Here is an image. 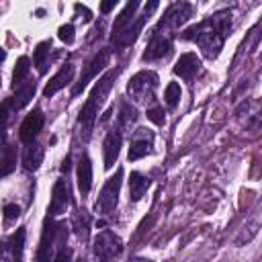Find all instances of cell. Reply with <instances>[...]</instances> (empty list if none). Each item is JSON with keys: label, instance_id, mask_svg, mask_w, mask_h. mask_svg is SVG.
Returning a JSON list of instances; mask_svg holds the SVG:
<instances>
[{"label": "cell", "instance_id": "obj_12", "mask_svg": "<svg viewBox=\"0 0 262 262\" xmlns=\"http://www.w3.org/2000/svg\"><path fill=\"white\" fill-rule=\"evenodd\" d=\"M90 186H92V162L88 156H82L78 164V188L82 194H88Z\"/></svg>", "mask_w": 262, "mask_h": 262}, {"label": "cell", "instance_id": "obj_29", "mask_svg": "<svg viewBox=\"0 0 262 262\" xmlns=\"http://www.w3.org/2000/svg\"><path fill=\"white\" fill-rule=\"evenodd\" d=\"M18 215H20V209L16 205H6L4 207V217L6 219H16Z\"/></svg>", "mask_w": 262, "mask_h": 262}, {"label": "cell", "instance_id": "obj_28", "mask_svg": "<svg viewBox=\"0 0 262 262\" xmlns=\"http://www.w3.org/2000/svg\"><path fill=\"white\" fill-rule=\"evenodd\" d=\"M135 119V111L133 108H129V104H123V108H121V117H119V121L125 125V123H129V121H133Z\"/></svg>", "mask_w": 262, "mask_h": 262}, {"label": "cell", "instance_id": "obj_13", "mask_svg": "<svg viewBox=\"0 0 262 262\" xmlns=\"http://www.w3.org/2000/svg\"><path fill=\"white\" fill-rule=\"evenodd\" d=\"M190 16V4H174V6H170L168 8V12H166V16L162 18V23L160 25H164V23H172L174 27H178V25H182V23H186V18Z\"/></svg>", "mask_w": 262, "mask_h": 262}, {"label": "cell", "instance_id": "obj_1", "mask_svg": "<svg viewBox=\"0 0 262 262\" xmlns=\"http://www.w3.org/2000/svg\"><path fill=\"white\" fill-rule=\"evenodd\" d=\"M115 78H117V70L106 72V74L94 84V88H92V92H90L86 104L82 106V111H80V125H82V129H84V137L90 135V129H92V125H94V121H96V115H98V108H100V104L104 102V96L108 94V90H111Z\"/></svg>", "mask_w": 262, "mask_h": 262}, {"label": "cell", "instance_id": "obj_15", "mask_svg": "<svg viewBox=\"0 0 262 262\" xmlns=\"http://www.w3.org/2000/svg\"><path fill=\"white\" fill-rule=\"evenodd\" d=\"M149 186V180L143 178L139 172H133L131 178H129V199L131 201H139L143 196V192L147 190Z\"/></svg>", "mask_w": 262, "mask_h": 262}, {"label": "cell", "instance_id": "obj_20", "mask_svg": "<svg viewBox=\"0 0 262 262\" xmlns=\"http://www.w3.org/2000/svg\"><path fill=\"white\" fill-rule=\"evenodd\" d=\"M31 61H29V57H18V61H16V68H14V72H12V84H14V88L16 86H20V82H23V78L29 74V66Z\"/></svg>", "mask_w": 262, "mask_h": 262}, {"label": "cell", "instance_id": "obj_14", "mask_svg": "<svg viewBox=\"0 0 262 262\" xmlns=\"http://www.w3.org/2000/svg\"><path fill=\"white\" fill-rule=\"evenodd\" d=\"M170 51V39H164L162 35H156L151 43L147 45V51L143 53V59H158L164 57Z\"/></svg>", "mask_w": 262, "mask_h": 262}, {"label": "cell", "instance_id": "obj_16", "mask_svg": "<svg viewBox=\"0 0 262 262\" xmlns=\"http://www.w3.org/2000/svg\"><path fill=\"white\" fill-rule=\"evenodd\" d=\"M41 162H43V147H39V145H31V147L27 149L25 158H23L25 168H27V170H37Z\"/></svg>", "mask_w": 262, "mask_h": 262}, {"label": "cell", "instance_id": "obj_6", "mask_svg": "<svg viewBox=\"0 0 262 262\" xmlns=\"http://www.w3.org/2000/svg\"><path fill=\"white\" fill-rule=\"evenodd\" d=\"M199 68H201V59L196 57V53H182L174 66V74L184 80H192Z\"/></svg>", "mask_w": 262, "mask_h": 262}, {"label": "cell", "instance_id": "obj_23", "mask_svg": "<svg viewBox=\"0 0 262 262\" xmlns=\"http://www.w3.org/2000/svg\"><path fill=\"white\" fill-rule=\"evenodd\" d=\"M180 86L176 84V82H170L168 86H166V92H164V98H166V102L170 104V106H174L178 100H180Z\"/></svg>", "mask_w": 262, "mask_h": 262}, {"label": "cell", "instance_id": "obj_26", "mask_svg": "<svg viewBox=\"0 0 262 262\" xmlns=\"http://www.w3.org/2000/svg\"><path fill=\"white\" fill-rule=\"evenodd\" d=\"M57 35H59V39L63 41V43H74V27L72 25H61L59 27V31H57Z\"/></svg>", "mask_w": 262, "mask_h": 262}, {"label": "cell", "instance_id": "obj_25", "mask_svg": "<svg viewBox=\"0 0 262 262\" xmlns=\"http://www.w3.org/2000/svg\"><path fill=\"white\" fill-rule=\"evenodd\" d=\"M23 239H25V231L23 229H18L16 231V235H14V262H23L20 260V256H23Z\"/></svg>", "mask_w": 262, "mask_h": 262}, {"label": "cell", "instance_id": "obj_21", "mask_svg": "<svg viewBox=\"0 0 262 262\" xmlns=\"http://www.w3.org/2000/svg\"><path fill=\"white\" fill-rule=\"evenodd\" d=\"M49 49H51V41H41V43L35 47L33 59H35V66L39 68V72H45V55L49 53Z\"/></svg>", "mask_w": 262, "mask_h": 262}, {"label": "cell", "instance_id": "obj_7", "mask_svg": "<svg viewBox=\"0 0 262 262\" xmlns=\"http://www.w3.org/2000/svg\"><path fill=\"white\" fill-rule=\"evenodd\" d=\"M41 127H43V115H41V111H33L31 115L25 117L18 135H20V139H23L25 143H31V141L39 135Z\"/></svg>", "mask_w": 262, "mask_h": 262}, {"label": "cell", "instance_id": "obj_33", "mask_svg": "<svg viewBox=\"0 0 262 262\" xmlns=\"http://www.w3.org/2000/svg\"><path fill=\"white\" fill-rule=\"evenodd\" d=\"M4 57H6V51H4V49H2V47H0V61H2V59H4Z\"/></svg>", "mask_w": 262, "mask_h": 262}, {"label": "cell", "instance_id": "obj_10", "mask_svg": "<svg viewBox=\"0 0 262 262\" xmlns=\"http://www.w3.org/2000/svg\"><path fill=\"white\" fill-rule=\"evenodd\" d=\"M121 143H123V137L119 131H111L106 135V139H104V168H113V164L119 158Z\"/></svg>", "mask_w": 262, "mask_h": 262}, {"label": "cell", "instance_id": "obj_27", "mask_svg": "<svg viewBox=\"0 0 262 262\" xmlns=\"http://www.w3.org/2000/svg\"><path fill=\"white\" fill-rule=\"evenodd\" d=\"M147 119H149L151 123H156V125H162V123H164V111H162L160 106H154V108L147 111Z\"/></svg>", "mask_w": 262, "mask_h": 262}, {"label": "cell", "instance_id": "obj_11", "mask_svg": "<svg viewBox=\"0 0 262 262\" xmlns=\"http://www.w3.org/2000/svg\"><path fill=\"white\" fill-rule=\"evenodd\" d=\"M53 235H55L53 223L47 219V221H45V227H43V235H41V242H39L37 262H49V258H51V250H53Z\"/></svg>", "mask_w": 262, "mask_h": 262}, {"label": "cell", "instance_id": "obj_3", "mask_svg": "<svg viewBox=\"0 0 262 262\" xmlns=\"http://www.w3.org/2000/svg\"><path fill=\"white\" fill-rule=\"evenodd\" d=\"M123 250V242L113 231H102L94 239V252L102 262H111L115 256H119Z\"/></svg>", "mask_w": 262, "mask_h": 262}, {"label": "cell", "instance_id": "obj_31", "mask_svg": "<svg viewBox=\"0 0 262 262\" xmlns=\"http://www.w3.org/2000/svg\"><path fill=\"white\" fill-rule=\"evenodd\" d=\"M115 4H117V0L102 2V4H100V12H108V10H113V8H115Z\"/></svg>", "mask_w": 262, "mask_h": 262}, {"label": "cell", "instance_id": "obj_8", "mask_svg": "<svg viewBox=\"0 0 262 262\" xmlns=\"http://www.w3.org/2000/svg\"><path fill=\"white\" fill-rule=\"evenodd\" d=\"M68 205H70V186H68L66 180H57V184L53 186L49 213H51V215H59V213L66 211Z\"/></svg>", "mask_w": 262, "mask_h": 262}, {"label": "cell", "instance_id": "obj_22", "mask_svg": "<svg viewBox=\"0 0 262 262\" xmlns=\"http://www.w3.org/2000/svg\"><path fill=\"white\" fill-rule=\"evenodd\" d=\"M149 141H141V139H135L131 143V149H129V160H139L143 158L147 151H149Z\"/></svg>", "mask_w": 262, "mask_h": 262}, {"label": "cell", "instance_id": "obj_30", "mask_svg": "<svg viewBox=\"0 0 262 262\" xmlns=\"http://www.w3.org/2000/svg\"><path fill=\"white\" fill-rule=\"evenodd\" d=\"M55 262H70V250H59V254H57V258H55Z\"/></svg>", "mask_w": 262, "mask_h": 262}, {"label": "cell", "instance_id": "obj_19", "mask_svg": "<svg viewBox=\"0 0 262 262\" xmlns=\"http://www.w3.org/2000/svg\"><path fill=\"white\" fill-rule=\"evenodd\" d=\"M33 94H35V82H29V84H27V88L16 86V98H14V106H16V108L25 106V104H27V102L33 98Z\"/></svg>", "mask_w": 262, "mask_h": 262}, {"label": "cell", "instance_id": "obj_9", "mask_svg": "<svg viewBox=\"0 0 262 262\" xmlns=\"http://www.w3.org/2000/svg\"><path fill=\"white\" fill-rule=\"evenodd\" d=\"M74 72H76V68L72 66V63H66L51 80H49V84L45 86V90H43V94L45 96H53L57 90H61L68 82H72V78H74Z\"/></svg>", "mask_w": 262, "mask_h": 262}, {"label": "cell", "instance_id": "obj_18", "mask_svg": "<svg viewBox=\"0 0 262 262\" xmlns=\"http://www.w3.org/2000/svg\"><path fill=\"white\" fill-rule=\"evenodd\" d=\"M137 2H129L125 8H123V12L117 16V20H115V25H113V35L115 33H119V31H123L125 27H127V23L131 20V16H133V12L137 10Z\"/></svg>", "mask_w": 262, "mask_h": 262}, {"label": "cell", "instance_id": "obj_17", "mask_svg": "<svg viewBox=\"0 0 262 262\" xmlns=\"http://www.w3.org/2000/svg\"><path fill=\"white\" fill-rule=\"evenodd\" d=\"M16 168V154L14 147H4V154L0 156V178L10 174Z\"/></svg>", "mask_w": 262, "mask_h": 262}, {"label": "cell", "instance_id": "obj_34", "mask_svg": "<svg viewBox=\"0 0 262 262\" xmlns=\"http://www.w3.org/2000/svg\"><path fill=\"white\" fill-rule=\"evenodd\" d=\"M131 262H151V260H143V258H137V260H131Z\"/></svg>", "mask_w": 262, "mask_h": 262}, {"label": "cell", "instance_id": "obj_32", "mask_svg": "<svg viewBox=\"0 0 262 262\" xmlns=\"http://www.w3.org/2000/svg\"><path fill=\"white\" fill-rule=\"evenodd\" d=\"M61 170H63V172H68V170H70V158H66V160H63V166H61Z\"/></svg>", "mask_w": 262, "mask_h": 262}, {"label": "cell", "instance_id": "obj_4", "mask_svg": "<svg viewBox=\"0 0 262 262\" xmlns=\"http://www.w3.org/2000/svg\"><path fill=\"white\" fill-rule=\"evenodd\" d=\"M156 84H158V76L154 72H139L129 80L127 90L135 100H145L147 94H151V90L156 88Z\"/></svg>", "mask_w": 262, "mask_h": 262}, {"label": "cell", "instance_id": "obj_5", "mask_svg": "<svg viewBox=\"0 0 262 262\" xmlns=\"http://www.w3.org/2000/svg\"><path fill=\"white\" fill-rule=\"evenodd\" d=\"M108 57H111V51H108V49H102V51H98V53L92 57V61L86 66L84 74L80 76L78 84H76V86H74V90H72V94H74V96H76V94H80V92L86 88V84H88L92 78H96V76H98V72L108 63Z\"/></svg>", "mask_w": 262, "mask_h": 262}, {"label": "cell", "instance_id": "obj_2", "mask_svg": "<svg viewBox=\"0 0 262 262\" xmlns=\"http://www.w3.org/2000/svg\"><path fill=\"white\" fill-rule=\"evenodd\" d=\"M121 178H123V170L119 168L115 176H111L106 180V184L102 186L100 194H98V203H96V211L100 213H111L117 207V196H119V188H121Z\"/></svg>", "mask_w": 262, "mask_h": 262}, {"label": "cell", "instance_id": "obj_24", "mask_svg": "<svg viewBox=\"0 0 262 262\" xmlns=\"http://www.w3.org/2000/svg\"><path fill=\"white\" fill-rule=\"evenodd\" d=\"M258 229H260V217H258V215H254L252 223H250V225H246V233L237 239V244H242V242H250V239L258 233Z\"/></svg>", "mask_w": 262, "mask_h": 262}]
</instances>
